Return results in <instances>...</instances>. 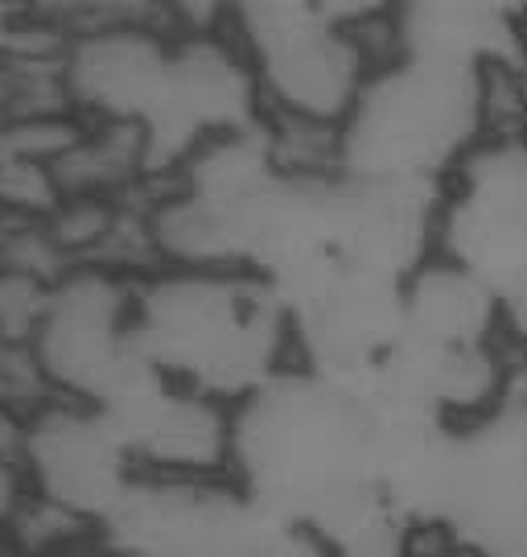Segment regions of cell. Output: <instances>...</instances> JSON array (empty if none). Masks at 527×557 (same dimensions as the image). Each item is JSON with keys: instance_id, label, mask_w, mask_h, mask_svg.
<instances>
[{"instance_id": "1", "label": "cell", "mask_w": 527, "mask_h": 557, "mask_svg": "<svg viewBox=\"0 0 527 557\" xmlns=\"http://www.w3.org/2000/svg\"><path fill=\"white\" fill-rule=\"evenodd\" d=\"M38 499V479L21 455V446L0 450V541H13V529Z\"/></svg>"}]
</instances>
